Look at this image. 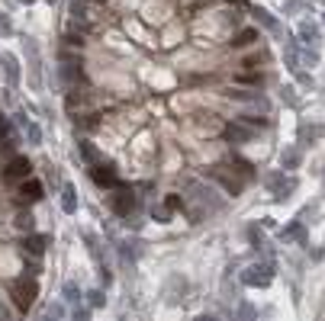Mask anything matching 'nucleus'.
I'll return each mask as SVG.
<instances>
[{
    "label": "nucleus",
    "instance_id": "nucleus-31",
    "mask_svg": "<svg viewBox=\"0 0 325 321\" xmlns=\"http://www.w3.org/2000/svg\"><path fill=\"white\" fill-rule=\"evenodd\" d=\"M81 154H84V161H90V164H93V158H97V154H93V148L87 145V141H81Z\"/></svg>",
    "mask_w": 325,
    "mask_h": 321
},
{
    "label": "nucleus",
    "instance_id": "nucleus-29",
    "mask_svg": "<svg viewBox=\"0 0 325 321\" xmlns=\"http://www.w3.org/2000/svg\"><path fill=\"white\" fill-rule=\"evenodd\" d=\"M248 238H251V244H255V247H261L264 244V234L255 228V225H251V228H248Z\"/></svg>",
    "mask_w": 325,
    "mask_h": 321
},
{
    "label": "nucleus",
    "instance_id": "nucleus-3",
    "mask_svg": "<svg viewBox=\"0 0 325 321\" xmlns=\"http://www.w3.org/2000/svg\"><path fill=\"white\" fill-rule=\"evenodd\" d=\"M187 193L194 196L200 206H206V216H209V212H219V209H222V199L216 196V189H213V186H203L200 180H190V183H187Z\"/></svg>",
    "mask_w": 325,
    "mask_h": 321
},
{
    "label": "nucleus",
    "instance_id": "nucleus-1",
    "mask_svg": "<svg viewBox=\"0 0 325 321\" xmlns=\"http://www.w3.org/2000/svg\"><path fill=\"white\" fill-rule=\"evenodd\" d=\"M23 52H26V65H29V77H32V90H42V55H39V42L32 35H23Z\"/></svg>",
    "mask_w": 325,
    "mask_h": 321
},
{
    "label": "nucleus",
    "instance_id": "nucleus-18",
    "mask_svg": "<svg viewBox=\"0 0 325 321\" xmlns=\"http://www.w3.org/2000/svg\"><path fill=\"white\" fill-rule=\"evenodd\" d=\"M251 16H255V19H258L267 32H280V23H277V19L267 13V10H264V7H255V10H251Z\"/></svg>",
    "mask_w": 325,
    "mask_h": 321
},
{
    "label": "nucleus",
    "instance_id": "nucleus-12",
    "mask_svg": "<svg viewBox=\"0 0 325 321\" xmlns=\"http://www.w3.org/2000/svg\"><path fill=\"white\" fill-rule=\"evenodd\" d=\"M45 247H49V238H45V234H32V231H26V238H23V251H26V254L42 257V254H45Z\"/></svg>",
    "mask_w": 325,
    "mask_h": 321
},
{
    "label": "nucleus",
    "instance_id": "nucleus-38",
    "mask_svg": "<svg viewBox=\"0 0 325 321\" xmlns=\"http://www.w3.org/2000/svg\"><path fill=\"white\" fill-rule=\"evenodd\" d=\"M20 4H32V0H20Z\"/></svg>",
    "mask_w": 325,
    "mask_h": 321
},
{
    "label": "nucleus",
    "instance_id": "nucleus-16",
    "mask_svg": "<svg viewBox=\"0 0 325 321\" xmlns=\"http://www.w3.org/2000/svg\"><path fill=\"white\" fill-rule=\"evenodd\" d=\"M62 209L68 212V216H74V212H78V189L71 183L62 186Z\"/></svg>",
    "mask_w": 325,
    "mask_h": 321
},
{
    "label": "nucleus",
    "instance_id": "nucleus-35",
    "mask_svg": "<svg viewBox=\"0 0 325 321\" xmlns=\"http://www.w3.org/2000/svg\"><path fill=\"white\" fill-rule=\"evenodd\" d=\"M26 270H29V276H39V273H42V270H39V260H29Z\"/></svg>",
    "mask_w": 325,
    "mask_h": 321
},
{
    "label": "nucleus",
    "instance_id": "nucleus-27",
    "mask_svg": "<svg viewBox=\"0 0 325 321\" xmlns=\"http://www.w3.org/2000/svg\"><path fill=\"white\" fill-rule=\"evenodd\" d=\"M293 90H296V87H283V90H280V100H283L286 106H296V103H299V100H296V93H293Z\"/></svg>",
    "mask_w": 325,
    "mask_h": 321
},
{
    "label": "nucleus",
    "instance_id": "nucleus-11",
    "mask_svg": "<svg viewBox=\"0 0 325 321\" xmlns=\"http://www.w3.org/2000/svg\"><path fill=\"white\" fill-rule=\"evenodd\" d=\"M296 39L303 42L306 49H319V42H322V39H319V26H316V23H309V19H306V23H299Z\"/></svg>",
    "mask_w": 325,
    "mask_h": 321
},
{
    "label": "nucleus",
    "instance_id": "nucleus-15",
    "mask_svg": "<svg viewBox=\"0 0 325 321\" xmlns=\"http://www.w3.org/2000/svg\"><path fill=\"white\" fill-rule=\"evenodd\" d=\"M261 39V32L258 29H238L232 35V49H248V45H255Z\"/></svg>",
    "mask_w": 325,
    "mask_h": 321
},
{
    "label": "nucleus",
    "instance_id": "nucleus-25",
    "mask_svg": "<svg viewBox=\"0 0 325 321\" xmlns=\"http://www.w3.org/2000/svg\"><path fill=\"white\" fill-rule=\"evenodd\" d=\"M322 135V129L319 125H312V129H306V125H299V141L306 145V138H319Z\"/></svg>",
    "mask_w": 325,
    "mask_h": 321
},
{
    "label": "nucleus",
    "instance_id": "nucleus-19",
    "mask_svg": "<svg viewBox=\"0 0 325 321\" xmlns=\"http://www.w3.org/2000/svg\"><path fill=\"white\" fill-rule=\"evenodd\" d=\"M299 158H303L299 148H283V151H280V167H283V170H296V167H299Z\"/></svg>",
    "mask_w": 325,
    "mask_h": 321
},
{
    "label": "nucleus",
    "instance_id": "nucleus-32",
    "mask_svg": "<svg viewBox=\"0 0 325 321\" xmlns=\"http://www.w3.org/2000/svg\"><path fill=\"white\" fill-rule=\"evenodd\" d=\"M238 315H242V318H255V305L242 302V305H238Z\"/></svg>",
    "mask_w": 325,
    "mask_h": 321
},
{
    "label": "nucleus",
    "instance_id": "nucleus-37",
    "mask_svg": "<svg viewBox=\"0 0 325 321\" xmlns=\"http://www.w3.org/2000/svg\"><path fill=\"white\" fill-rule=\"evenodd\" d=\"M87 315H90V308H78L74 305V318H87Z\"/></svg>",
    "mask_w": 325,
    "mask_h": 321
},
{
    "label": "nucleus",
    "instance_id": "nucleus-30",
    "mask_svg": "<svg viewBox=\"0 0 325 321\" xmlns=\"http://www.w3.org/2000/svg\"><path fill=\"white\" fill-rule=\"evenodd\" d=\"M299 7H303V0H286V4H283V16H290V13H296Z\"/></svg>",
    "mask_w": 325,
    "mask_h": 321
},
{
    "label": "nucleus",
    "instance_id": "nucleus-13",
    "mask_svg": "<svg viewBox=\"0 0 325 321\" xmlns=\"http://www.w3.org/2000/svg\"><path fill=\"white\" fill-rule=\"evenodd\" d=\"M20 199H23V203H39V199H42V183L26 177V180L20 183Z\"/></svg>",
    "mask_w": 325,
    "mask_h": 321
},
{
    "label": "nucleus",
    "instance_id": "nucleus-2",
    "mask_svg": "<svg viewBox=\"0 0 325 321\" xmlns=\"http://www.w3.org/2000/svg\"><path fill=\"white\" fill-rule=\"evenodd\" d=\"M242 283L245 286H271L274 283V260H264V264H251L245 273H242Z\"/></svg>",
    "mask_w": 325,
    "mask_h": 321
},
{
    "label": "nucleus",
    "instance_id": "nucleus-41",
    "mask_svg": "<svg viewBox=\"0 0 325 321\" xmlns=\"http://www.w3.org/2000/svg\"><path fill=\"white\" fill-rule=\"evenodd\" d=\"M322 19H325V13H322Z\"/></svg>",
    "mask_w": 325,
    "mask_h": 321
},
{
    "label": "nucleus",
    "instance_id": "nucleus-39",
    "mask_svg": "<svg viewBox=\"0 0 325 321\" xmlns=\"http://www.w3.org/2000/svg\"><path fill=\"white\" fill-rule=\"evenodd\" d=\"M45 4H55V0H45Z\"/></svg>",
    "mask_w": 325,
    "mask_h": 321
},
{
    "label": "nucleus",
    "instance_id": "nucleus-36",
    "mask_svg": "<svg viewBox=\"0 0 325 321\" xmlns=\"http://www.w3.org/2000/svg\"><path fill=\"white\" fill-rule=\"evenodd\" d=\"M62 315H65L62 305H52V308H49V318H62Z\"/></svg>",
    "mask_w": 325,
    "mask_h": 321
},
{
    "label": "nucleus",
    "instance_id": "nucleus-8",
    "mask_svg": "<svg viewBox=\"0 0 325 321\" xmlns=\"http://www.w3.org/2000/svg\"><path fill=\"white\" fill-rule=\"evenodd\" d=\"M29 174H32V161H29V158H13V161L4 167V177H7V180H26Z\"/></svg>",
    "mask_w": 325,
    "mask_h": 321
},
{
    "label": "nucleus",
    "instance_id": "nucleus-22",
    "mask_svg": "<svg viewBox=\"0 0 325 321\" xmlns=\"http://www.w3.org/2000/svg\"><path fill=\"white\" fill-rule=\"evenodd\" d=\"M23 129H26V138H29V145H42V129L35 125V122H26Z\"/></svg>",
    "mask_w": 325,
    "mask_h": 321
},
{
    "label": "nucleus",
    "instance_id": "nucleus-14",
    "mask_svg": "<svg viewBox=\"0 0 325 321\" xmlns=\"http://www.w3.org/2000/svg\"><path fill=\"white\" fill-rule=\"evenodd\" d=\"M209 177H213V180H219V183H222V186H225L232 196H238V193H242V183H238L235 177H228V174L222 170V164H216V167L209 170Z\"/></svg>",
    "mask_w": 325,
    "mask_h": 321
},
{
    "label": "nucleus",
    "instance_id": "nucleus-40",
    "mask_svg": "<svg viewBox=\"0 0 325 321\" xmlns=\"http://www.w3.org/2000/svg\"><path fill=\"white\" fill-rule=\"evenodd\" d=\"M319 4H325V0H319Z\"/></svg>",
    "mask_w": 325,
    "mask_h": 321
},
{
    "label": "nucleus",
    "instance_id": "nucleus-9",
    "mask_svg": "<svg viewBox=\"0 0 325 321\" xmlns=\"http://www.w3.org/2000/svg\"><path fill=\"white\" fill-rule=\"evenodd\" d=\"M225 138L232 141V145H245V141L255 138V132H251L248 122H232V125H225Z\"/></svg>",
    "mask_w": 325,
    "mask_h": 321
},
{
    "label": "nucleus",
    "instance_id": "nucleus-24",
    "mask_svg": "<svg viewBox=\"0 0 325 321\" xmlns=\"http://www.w3.org/2000/svg\"><path fill=\"white\" fill-rule=\"evenodd\" d=\"M280 238H299V241H303V238H306V231H303V222H293L286 231H280Z\"/></svg>",
    "mask_w": 325,
    "mask_h": 321
},
{
    "label": "nucleus",
    "instance_id": "nucleus-17",
    "mask_svg": "<svg viewBox=\"0 0 325 321\" xmlns=\"http://www.w3.org/2000/svg\"><path fill=\"white\" fill-rule=\"evenodd\" d=\"M225 97L228 100H242V103H255V106H261V110H267V103H264L258 93H251V90H225Z\"/></svg>",
    "mask_w": 325,
    "mask_h": 321
},
{
    "label": "nucleus",
    "instance_id": "nucleus-7",
    "mask_svg": "<svg viewBox=\"0 0 325 321\" xmlns=\"http://www.w3.org/2000/svg\"><path fill=\"white\" fill-rule=\"evenodd\" d=\"M90 177H93V183H97V186H106V189H116L119 186V177H116V170L110 167V164H93Z\"/></svg>",
    "mask_w": 325,
    "mask_h": 321
},
{
    "label": "nucleus",
    "instance_id": "nucleus-20",
    "mask_svg": "<svg viewBox=\"0 0 325 321\" xmlns=\"http://www.w3.org/2000/svg\"><path fill=\"white\" fill-rule=\"evenodd\" d=\"M81 295H84V292H81L78 283H71V280H68L65 286H62V299H65V302H71V305H78V302H81Z\"/></svg>",
    "mask_w": 325,
    "mask_h": 321
},
{
    "label": "nucleus",
    "instance_id": "nucleus-10",
    "mask_svg": "<svg viewBox=\"0 0 325 321\" xmlns=\"http://www.w3.org/2000/svg\"><path fill=\"white\" fill-rule=\"evenodd\" d=\"M0 65H4V74H7V84L16 87L20 84V61L13 52H0Z\"/></svg>",
    "mask_w": 325,
    "mask_h": 321
},
{
    "label": "nucleus",
    "instance_id": "nucleus-26",
    "mask_svg": "<svg viewBox=\"0 0 325 321\" xmlns=\"http://www.w3.org/2000/svg\"><path fill=\"white\" fill-rule=\"evenodd\" d=\"M7 35H13V23L7 13H0V39H7Z\"/></svg>",
    "mask_w": 325,
    "mask_h": 321
},
{
    "label": "nucleus",
    "instance_id": "nucleus-5",
    "mask_svg": "<svg viewBox=\"0 0 325 321\" xmlns=\"http://www.w3.org/2000/svg\"><path fill=\"white\" fill-rule=\"evenodd\" d=\"M110 209L116 212L119 219H129L132 212H136V193H132V189L116 186V193H110Z\"/></svg>",
    "mask_w": 325,
    "mask_h": 321
},
{
    "label": "nucleus",
    "instance_id": "nucleus-21",
    "mask_svg": "<svg viewBox=\"0 0 325 321\" xmlns=\"http://www.w3.org/2000/svg\"><path fill=\"white\" fill-rule=\"evenodd\" d=\"M13 225H16L20 231H32V228H35V216H32L29 209H26V212H16V219H13Z\"/></svg>",
    "mask_w": 325,
    "mask_h": 321
},
{
    "label": "nucleus",
    "instance_id": "nucleus-28",
    "mask_svg": "<svg viewBox=\"0 0 325 321\" xmlns=\"http://www.w3.org/2000/svg\"><path fill=\"white\" fill-rule=\"evenodd\" d=\"M293 74H296V80H299L303 87H309V90H312V74H306L303 68H299V71H293Z\"/></svg>",
    "mask_w": 325,
    "mask_h": 321
},
{
    "label": "nucleus",
    "instance_id": "nucleus-33",
    "mask_svg": "<svg viewBox=\"0 0 325 321\" xmlns=\"http://www.w3.org/2000/svg\"><path fill=\"white\" fill-rule=\"evenodd\" d=\"M151 219H155V222H171V219H167V209H161V206L151 209Z\"/></svg>",
    "mask_w": 325,
    "mask_h": 321
},
{
    "label": "nucleus",
    "instance_id": "nucleus-34",
    "mask_svg": "<svg viewBox=\"0 0 325 321\" xmlns=\"http://www.w3.org/2000/svg\"><path fill=\"white\" fill-rule=\"evenodd\" d=\"M167 209H184V199H180V196H167Z\"/></svg>",
    "mask_w": 325,
    "mask_h": 321
},
{
    "label": "nucleus",
    "instance_id": "nucleus-4",
    "mask_svg": "<svg viewBox=\"0 0 325 321\" xmlns=\"http://www.w3.org/2000/svg\"><path fill=\"white\" fill-rule=\"evenodd\" d=\"M267 189L274 193V199L277 203H283V199H290V193L296 189V180L293 177H283V170H274V174H267Z\"/></svg>",
    "mask_w": 325,
    "mask_h": 321
},
{
    "label": "nucleus",
    "instance_id": "nucleus-23",
    "mask_svg": "<svg viewBox=\"0 0 325 321\" xmlns=\"http://www.w3.org/2000/svg\"><path fill=\"white\" fill-rule=\"evenodd\" d=\"M84 295H87L90 308H100V305L106 302V295H103V286H100V289H90V292H84Z\"/></svg>",
    "mask_w": 325,
    "mask_h": 321
},
{
    "label": "nucleus",
    "instance_id": "nucleus-6",
    "mask_svg": "<svg viewBox=\"0 0 325 321\" xmlns=\"http://www.w3.org/2000/svg\"><path fill=\"white\" fill-rule=\"evenodd\" d=\"M35 292H39V286H35V280H20L13 286V302L20 312H29L32 302H35Z\"/></svg>",
    "mask_w": 325,
    "mask_h": 321
}]
</instances>
